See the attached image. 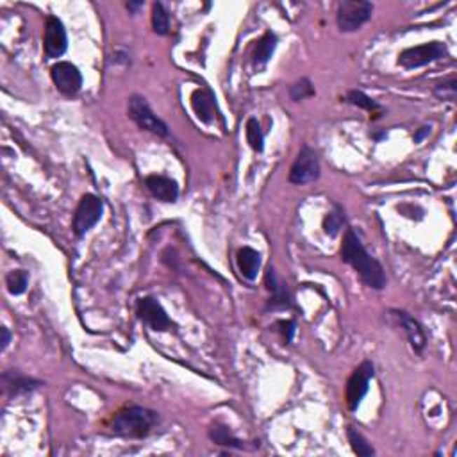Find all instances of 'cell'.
I'll return each instance as SVG.
<instances>
[{
    "mask_svg": "<svg viewBox=\"0 0 457 457\" xmlns=\"http://www.w3.org/2000/svg\"><path fill=\"white\" fill-rule=\"evenodd\" d=\"M2 383H4L6 391H9L11 395H20L27 393V391H32L34 388L40 386V381H34V378H29L20 375L18 371H6L2 375Z\"/></svg>",
    "mask_w": 457,
    "mask_h": 457,
    "instance_id": "cell-17",
    "label": "cell"
},
{
    "mask_svg": "<svg viewBox=\"0 0 457 457\" xmlns=\"http://www.w3.org/2000/svg\"><path fill=\"white\" fill-rule=\"evenodd\" d=\"M446 54H449V50L442 41H430V43L406 48L402 54L398 55V64L411 70V68H420L434 63V61L445 57Z\"/></svg>",
    "mask_w": 457,
    "mask_h": 457,
    "instance_id": "cell-5",
    "label": "cell"
},
{
    "mask_svg": "<svg viewBox=\"0 0 457 457\" xmlns=\"http://www.w3.org/2000/svg\"><path fill=\"white\" fill-rule=\"evenodd\" d=\"M6 284L11 295H22L27 289L29 275L24 270H13L8 277H6Z\"/></svg>",
    "mask_w": 457,
    "mask_h": 457,
    "instance_id": "cell-22",
    "label": "cell"
},
{
    "mask_svg": "<svg viewBox=\"0 0 457 457\" xmlns=\"http://www.w3.org/2000/svg\"><path fill=\"white\" fill-rule=\"evenodd\" d=\"M247 142L256 152H263L264 149V136L261 130L259 122L256 118H249L247 122Z\"/></svg>",
    "mask_w": 457,
    "mask_h": 457,
    "instance_id": "cell-23",
    "label": "cell"
},
{
    "mask_svg": "<svg viewBox=\"0 0 457 457\" xmlns=\"http://www.w3.org/2000/svg\"><path fill=\"white\" fill-rule=\"evenodd\" d=\"M145 186L150 193L161 202H175L179 197L177 182L165 175H149L145 179Z\"/></svg>",
    "mask_w": 457,
    "mask_h": 457,
    "instance_id": "cell-14",
    "label": "cell"
},
{
    "mask_svg": "<svg viewBox=\"0 0 457 457\" xmlns=\"http://www.w3.org/2000/svg\"><path fill=\"white\" fill-rule=\"evenodd\" d=\"M264 282H266L268 292L272 293V299H270V303L266 309H286L292 306V295H289L286 284L277 277L273 266H268V270H266Z\"/></svg>",
    "mask_w": 457,
    "mask_h": 457,
    "instance_id": "cell-12",
    "label": "cell"
},
{
    "mask_svg": "<svg viewBox=\"0 0 457 457\" xmlns=\"http://www.w3.org/2000/svg\"><path fill=\"white\" fill-rule=\"evenodd\" d=\"M320 177V161L315 150L309 146H302V150L296 156L292 170H289V182L292 184H309Z\"/></svg>",
    "mask_w": 457,
    "mask_h": 457,
    "instance_id": "cell-7",
    "label": "cell"
},
{
    "mask_svg": "<svg viewBox=\"0 0 457 457\" xmlns=\"http://www.w3.org/2000/svg\"><path fill=\"white\" fill-rule=\"evenodd\" d=\"M313 95H315V88H313L311 81L306 79V77L289 86V97H292V100H295V102H300V100L313 97Z\"/></svg>",
    "mask_w": 457,
    "mask_h": 457,
    "instance_id": "cell-25",
    "label": "cell"
},
{
    "mask_svg": "<svg viewBox=\"0 0 457 457\" xmlns=\"http://www.w3.org/2000/svg\"><path fill=\"white\" fill-rule=\"evenodd\" d=\"M347 102L352 104V106L363 107V109L370 111V113L381 111V106H378L377 102H374V100H371L368 95H364L363 91H357V90L348 91V93H347Z\"/></svg>",
    "mask_w": 457,
    "mask_h": 457,
    "instance_id": "cell-24",
    "label": "cell"
},
{
    "mask_svg": "<svg viewBox=\"0 0 457 457\" xmlns=\"http://www.w3.org/2000/svg\"><path fill=\"white\" fill-rule=\"evenodd\" d=\"M347 434H348V442H350V445H352V450H354V452L357 453V456H363V457L374 456L375 450L371 449L370 443H368L367 439H364L363 434L359 432V430H355V429H352V427H348Z\"/></svg>",
    "mask_w": 457,
    "mask_h": 457,
    "instance_id": "cell-21",
    "label": "cell"
},
{
    "mask_svg": "<svg viewBox=\"0 0 457 457\" xmlns=\"http://www.w3.org/2000/svg\"><path fill=\"white\" fill-rule=\"evenodd\" d=\"M139 8H143V2H129V4H127V9H129V11H132V13L138 11Z\"/></svg>",
    "mask_w": 457,
    "mask_h": 457,
    "instance_id": "cell-31",
    "label": "cell"
},
{
    "mask_svg": "<svg viewBox=\"0 0 457 457\" xmlns=\"http://www.w3.org/2000/svg\"><path fill=\"white\" fill-rule=\"evenodd\" d=\"M343 221H345V217H343L341 209L336 205L334 211H331V213L325 217V220H323V228H325V234H329L331 238H334L336 234L339 233V228L343 227Z\"/></svg>",
    "mask_w": 457,
    "mask_h": 457,
    "instance_id": "cell-26",
    "label": "cell"
},
{
    "mask_svg": "<svg viewBox=\"0 0 457 457\" xmlns=\"http://www.w3.org/2000/svg\"><path fill=\"white\" fill-rule=\"evenodd\" d=\"M191 107L197 118L204 123H211L214 118V100L207 90H195L191 95Z\"/></svg>",
    "mask_w": 457,
    "mask_h": 457,
    "instance_id": "cell-15",
    "label": "cell"
},
{
    "mask_svg": "<svg viewBox=\"0 0 457 457\" xmlns=\"http://www.w3.org/2000/svg\"><path fill=\"white\" fill-rule=\"evenodd\" d=\"M129 116L138 123L139 129H145L152 135H158L161 138H166L170 135L168 125L159 118L154 111L150 109L149 102L139 95H132L129 100Z\"/></svg>",
    "mask_w": 457,
    "mask_h": 457,
    "instance_id": "cell-4",
    "label": "cell"
},
{
    "mask_svg": "<svg viewBox=\"0 0 457 457\" xmlns=\"http://www.w3.org/2000/svg\"><path fill=\"white\" fill-rule=\"evenodd\" d=\"M280 327H282V334L286 336V341H292L293 334H295V322H280Z\"/></svg>",
    "mask_w": 457,
    "mask_h": 457,
    "instance_id": "cell-28",
    "label": "cell"
},
{
    "mask_svg": "<svg viewBox=\"0 0 457 457\" xmlns=\"http://www.w3.org/2000/svg\"><path fill=\"white\" fill-rule=\"evenodd\" d=\"M374 375H375V368H374V363H370V361L361 363V367L350 375V378H348L347 383V395H345L348 409L350 411L357 409L361 400H363L364 395H367L368 384H370V381L374 378Z\"/></svg>",
    "mask_w": 457,
    "mask_h": 457,
    "instance_id": "cell-8",
    "label": "cell"
},
{
    "mask_svg": "<svg viewBox=\"0 0 457 457\" xmlns=\"http://www.w3.org/2000/svg\"><path fill=\"white\" fill-rule=\"evenodd\" d=\"M275 47H277L275 34H272V32H266V34H264L263 38L257 41L256 48H254V54H252L254 67L261 68L268 63V61L272 60L273 52H275Z\"/></svg>",
    "mask_w": 457,
    "mask_h": 457,
    "instance_id": "cell-18",
    "label": "cell"
},
{
    "mask_svg": "<svg viewBox=\"0 0 457 457\" xmlns=\"http://www.w3.org/2000/svg\"><path fill=\"white\" fill-rule=\"evenodd\" d=\"M371 13H374V6H371L370 2H363V0H343V2L338 4V15H336V22H338L339 31H357L361 25H364L370 20Z\"/></svg>",
    "mask_w": 457,
    "mask_h": 457,
    "instance_id": "cell-3",
    "label": "cell"
},
{
    "mask_svg": "<svg viewBox=\"0 0 457 457\" xmlns=\"http://www.w3.org/2000/svg\"><path fill=\"white\" fill-rule=\"evenodd\" d=\"M0 332H2V350H6V348H8V345H9V339H11V334H9V331L6 327H2L0 329Z\"/></svg>",
    "mask_w": 457,
    "mask_h": 457,
    "instance_id": "cell-30",
    "label": "cell"
},
{
    "mask_svg": "<svg viewBox=\"0 0 457 457\" xmlns=\"http://www.w3.org/2000/svg\"><path fill=\"white\" fill-rule=\"evenodd\" d=\"M429 132H430V127H427V125L425 127H420V129H418L416 135H414V142L420 143L423 138H425V136H429Z\"/></svg>",
    "mask_w": 457,
    "mask_h": 457,
    "instance_id": "cell-29",
    "label": "cell"
},
{
    "mask_svg": "<svg viewBox=\"0 0 457 457\" xmlns=\"http://www.w3.org/2000/svg\"><path fill=\"white\" fill-rule=\"evenodd\" d=\"M50 75L55 88L63 95H68V97H74V95L79 93L81 86H83V75H81L79 68L68 63V61L55 63L50 68Z\"/></svg>",
    "mask_w": 457,
    "mask_h": 457,
    "instance_id": "cell-9",
    "label": "cell"
},
{
    "mask_svg": "<svg viewBox=\"0 0 457 457\" xmlns=\"http://www.w3.org/2000/svg\"><path fill=\"white\" fill-rule=\"evenodd\" d=\"M393 315L395 318L398 320V323L404 327V331H406L407 339H409L413 350L418 352V354H422L427 345V336L423 327L420 325V322L414 320L413 316L407 315L406 311H393Z\"/></svg>",
    "mask_w": 457,
    "mask_h": 457,
    "instance_id": "cell-13",
    "label": "cell"
},
{
    "mask_svg": "<svg viewBox=\"0 0 457 457\" xmlns=\"http://www.w3.org/2000/svg\"><path fill=\"white\" fill-rule=\"evenodd\" d=\"M159 422L158 413L146 407L132 406L114 414L111 432L122 437H145Z\"/></svg>",
    "mask_w": 457,
    "mask_h": 457,
    "instance_id": "cell-2",
    "label": "cell"
},
{
    "mask_svg": "<svg viewBox=\"0 0 457 457\" xmlns=\"http://www.w3.org/2000/svg\"><path fill=\"white\" fill-rule=\"evenodd\" d=\"M259 266L261 256L257 250L250 249V247H243V249L238 252V268H240L241 275L247 280H256Z\"/></svg>",
    "mask_w": 457,
    "mask_h": 457,
    "instance_id": "cell-16",
    "label": "cell"
},
{
    "mask_svg": "<svg viewBox=\"0 0 457 457\" xmlns=\"http://www.w3.org/2000/svg\"><path fill=\"white\" fill-rule=\"evenodd\" d=\"M209 436H211V439H213L214 443H218V445L233 446V449H243V443H241L236 436H233L227 427L218 425V423L217 425L211 427V430H209Z\"/></svg>",
    "mask_w": 457,
    "mask_h": 457,
    "instance_id": "cell-19",
    "label": "cell"
},
{
    "mask_svg": "<svg viewBox=\"0 0 457 457\" xmlns=\"http://www.w3.org/2000/svg\"><path fill=\"white\" fill-rule=\"evenodd\" d=\"M104 213V204L99 197H95V195H84L81 198L79 205L75 209L74 214V233L77 236H84V234L93 228L95 225L99 224L100 218H102Z\"/></svg>",
    "mask_w": 457,
    "mask_h": 457,
    "instance_id": "cell-6",
    "label": "cell"
},
{
    "mask_svg": "<svg viewBox=\"0 0 457 457\" xmlns=\"http://www.w3.org/2000/svg\"><path fill=\"white\" fill-rule=\"evenodd\" d=\"M341 259L347 264H350L352 268L359 273V277L364 280L367 286L374 289H384L386 288V273H384L383 266L375 257H371L363 247L359 236L355 234L354 228H348L345 234V240L341 245Z\"/></svg>",
    "mask_w": 457,
    "mask_h": 457,
    "instance_id": "cell-1",
    "label": "cell"
},
{
    "mask_svg": "<svg viewBox=\"0 0 457 457\" xmlns=\"http://www.w3.org/2000/svg\"><path fill=\"white\" fill-rule=\"evenodd\" d=\"M152 27L159 36H166L170 32V16L161 2H156L152 6Z\"/></svg>",
    "mask_w": 457,
    "mask_h": 457,
    "instance_id": "cell-20",
    "label": "cell"
},
{
    "mask_svg": "<svg viewBox=\"0 0 457 457\" xmlns=\"http://www.w3.org/2000/svg\"><path fill=\"white\" fill-rule=\"evenodd\" d=\"M456 86H457V83H456V79L452 77V79H449L446 83L437 84L436 90H434V93H436L439 99L450 100V102H452V100L456 99Z\"/></svg>",
    "mask_w": 457,
    "mask_h": 457,
    "instance_id": "cell-27",
    "label": "cell"
},
{
    "mask_svg": "<svg viewBox=\"0 0 457 457\" xmlns=\"http://www.w3.org/2000/svg\"><path fill=\"white\" fill-rule=\"evenodd\" d=\"M138 316L143 323H146L152 331L165 332L174 327V322L168 318L161 303L152 296L139 299L138 302Z\"/></svg>",
    "mask_w": 457,
    "mask_h": 457,
    "instance_id": "cell-10",
    "label": "cell"
},
{
    "mask_svg": "<svg viewBox=\"0 0 457 457\" xmlns=\"http://www.w3.org/2000/svg\"><path fill=\"white\" fill-rule=\"evenodd\" d=\"M67 31L60 18L55 16H48L47 24H45V38H43V48L45 55L48 60H57L67 50Z\"/></svg>",
    "mask_w": 457,
    "mask_h": 457,
    "instance_id": "cell-11",
    "label": "cell"
}]
</instances>
